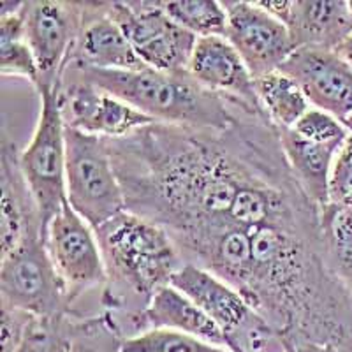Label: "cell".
<instances>
[{"label":"cell","instance_id":"6da1fadb","mask_svg":"<svg viewBox=\"0 0 352 352\" xmlns=\"http://www.w3.org/2000/svg\"><path fill=\"white\" fill-rule=\"evenodd\" d=\"M322 210L289 166L278 127L264 124L203 176L171 232L185 264L238 289L250 245L273 228H320Z\"/></svg>","mask_w":352,"mask_h":352},{"label":"cell","instance_id":"7a4b0ae2","mask_svg":"<svg viewBox=\"0 0 352 352\" xmlns=\"http://www.w3.org/2000/svg\"><path fill=\"white\" fill-rule=\"evenodd\" d=\"M94 232L106 270L100 301L116 324L143 314L185 264L164 229L127 210Z\"/></svg>","mask_w":352,"mask_h":352},{"label":"cell","instance_id":"3957f363","mask_svg":"<svg viewBox=\"0 0 352 352\" xmlns=\"http://www.w3.org/2000/svg\"><path fill=\"white\" fill-rule=\"evenodd\" d=\"M65 71L118 97L157 124L228 129L245 111H264L236 97L203 87L188 71L164 72L150 67L143 71H102L74 65H65L62 72Z\"/></svg>","mask_w":352,"mask_h":352},{"label":"cell","instance_id":"277c9868","mask_svg":"<svg viewBox=\"0 0 352 352\" xmlns=\"http://www.w3.org/2000/svg\"><path fill=\"white\" fill-rule=\"evenodd\" d=\"M65 187L71 208L96 231L127 210L102 138L65 127Z\"/></svg>","mask_w":352,"mask_h":352},{"label":"cell","instance_id":"5b68a950","mask_svg":"<svg viewBox=\"0 0 352 352\" xmlns=\"http://www.w3.org/2000/svg\"><path fill=\"white\" fill-rule=\"evenodd\" d=\"M41 111L30 143L20 150L25 180L39 206L44 236L50 220L67 201L65 187V124L60 111V88L41 85Z\"/></svg>","mask_w":352,"mask_h":352},{"label":"cell","instance_id":"8992f818","mask_svg":"<svg viewBox=\"0 0 352 352\" xmlns=\"http://www.w3.org/2000/svg\"><path fill=\"white\" fill-rule=\"evenodd\" d=\"M0 296L2 307L18 308L39 319L76 314L41 236L2 256Z\"/></svg>","mask_w":352,"mask_h":352},{"label":"cell","instance_id":"52a82bcc","mask_svg":"<svg viewBox=\"0 0 352 352\" xmlns=\"http://www.w3.org/2000/svg\"><path fill=\"white\" fill-rule=\"evenodd\" d=\"M109 14L143 64L155 71H187L197 37L176 23L162 2H109Z\"/></svg>","mask_w":352,"mask_h":352},{"label":"cell","instance_id":"ba28073f","mask_svg":"<svg viewBox=\"0 0 352 352\" xmlns=\"http://www.w3.org/2000/svg\"><path fill=\"white\" fill-rule=\"evenodd\" d=\"M21 12L25 39L41 71L39 87L60 83L62 71L87 21V2L23 0Z\"/></svg>","mask_w":352,"mask_h":352},{"label":"cell","instance_id":"9c48e42d","mask_svg":"<svg viewBox=\"0 0 352 352\" xmlns=\"http://www.w3.org/2000/svg\"><path fill=\"white\" fill-rule=\"evenodd\" d=\"M44 241L72 305L85 291L106 284L104 261L96 232L71 208L69 201L50 220Z\"/></svg>","mask_w":352,"mask_h":352},{"label":"cell","instance_id":"30bf717a","mask_svg":"<svg viewBox=\"0 0 352 352\" xmlns=\"http://www.w3.org/2000/svg\"><path fill=\"white\" fill-rule=\"evenodd\" d=\"M58 88L62 118L65 127L74 131L102 140H118L146 125L157 124L140 109L76 76L74 72H62Z\"/></svg>","mask_w":352,"mask_h":352},{"label":"cell","instance_id":"8fae6325","mask_svg":"<svg viewBox=\"0 0 352 352\" xmlns=\"http://www.w3.org/2000/svg\"><path fill=\"white\" fill-rule=\"evenodd\" d=\"M228 12L226 39L234 46L252 78L266 76L296 52L287 25L250 0H224Z\"/></svg>","mask_w":352,"mask_h":352},{"label":"cell","instance_id":"7c38bea8","mask_svg":"<svg viewBox=\"0 0 352 352\" xmlns=\"http://www.w3.org/2000/svg\"><path fill=\"white\" fill-rule=\"evenodd\" d=\"M301 87L312 108L352 125V67L336 52L300 48L278 69Z\"/></svg>","mask_w":352,"mask_h":352},{"label":"cell","instance_id":"4fadbf2b","mask_svg":"<svg viewBox=\"0 0 352 352\" xmlns=\"http://www.w3.org/2000/svg\"><path fill=\"white\" fill-rule=\"evenodd\" d=\"M0 250L6 256L30 238H44L39 206L21 171L20 150L8 132L0 141Z\"/></svg>","mask_w":352,"mask_h":352},{"label":"cell","instance_id":"5bb4252c","mask_svg":"<svg viewBox=\"0 0 352 352\" xmlns=\"http://www.w3.org/2000/svg\"><path fill=\"white\" fill-rule=\"evenodd\" d=\"M65 65L102 71L148 69L109 14V2H87V21Z\"/></svg>","mask_w":352,"mask_h":352},{"label":"cell","instance_id":"9a60e30c","mask_svg":"<svg viewBox=\"0 0 352 352\" xmlns=\"http://www.w3.org/2000/svg\"><path fill=\"white\" fill-rule=\"evenodd\" d=\"M187 71L194 80L213 92L236 97L250 106L263 108L257 99L252 74L226 37H199Z\"/></svg>","mask_w":352,"mask_h":352},{"label":"cell","instance_id":"2e32d148","mask_svg":"<svg viewBox=\"0 0 352 352\" xmlns=\"http://www.w3.org/2000/svg\"><path fill=\"white\" fill-rule=\"evenodd\" d=\"M116 326L120 328L124 338H131L148 329L164 328L197 336L213 345L228 347L224 331L219 328L215 320L173 285L157 292L150 307L143 314Z\"/></svg>","mask_w":352,"mask_h":352},{"label":"cell","instance_id":"e0dca14e","mask_svg":"<svg viewBox=\"0 0 352 352\" xmlns=\"http://www.w3.org/2000/svg\"><path fill=\"white\" fill-rule=\"evenodd\" d=\"M171 285L197 305L224 331L226 344L256 314L234 287L206 270L184 264L173 275Z\"/></svg>","mask_w":352,"mask_h":352},{"label":"cell","instance_id":"ac0fdd59","mask_svg":"<svg viewBox=\"0 0 352 352\" xmlns=\"http://www.w3.org/2000/svg\"><path fill=\"white\" fill-rule=\"evenodd\" d=\"M285 25L296 50L336 52L351 36L352 16L344 0H292Z\"/></svg>","mask_w":352,"mask_h":352},{"label":"cell","instance_id":"d6986e66","mask_svg":"<svg viewBox=\"0 0 352 352\" xmlns=\"http://www.w3.org/2000/svg\"><path fill=\"white\" fill-rule=\"evenodd\" d=\"M278 134L289 166L298 176L308 196L322 210L329 203V175H331L333 160L342 146L312 143L301 138L294 129H278Z\"/></svg>","mask_w":352,"mask_h":352},{"label":"cell","instance_id":"ffe728a7","mask_svg":"<svg viewBox=\"0 0 352 352\" xmlns=\"http://www.w3.org/2000/svg\"><path fill=\"white\" fill-rule=\"evenodd\" d=\"M23 2L0 4V72L4 76H21L39 87L41 71L34 52L25 39Z\"/></svg>","mask_w":352,"mask_h":352},{"label":"cell","instance_id":"44dd1931","mask_svg":"<svg viewBox=\"0 0 352 352\" xmlns=\"http://www.w3.org/2000/svg\"><path fill=\"white\" fill-rule=\"evenodd\" d=\"M256 94L273 125L292 129L301 116L312 108L300 85L280 71L254 80Z\"/></svg>","mask_w":352,"mask_h":352},{"label":"cell","instance_id":"7402d4cb","mask_svg":"<svg viewBox=\"0 0 352 352\" xmlns=\"http://www.w3.org/2000/svg\"><path fill=\"white\" fill-rule=\"evenodd\" d=\"M322 234L329 263L352 292V212L335 204L322 208Z\"/></svg>","mask_w":352,"mask_h":352},{"label":"cell","instance_id":"603a6c76","mask_svg":"<svg viewBox=\"0 0 352 352\" xmlns=\"http://www.w3.org/2000/svg\"><path fill=\"white\" fill-rule=\"evenodd\" d=\"M162 8L176 23L199 37L226 36L228 12L217 0H164Z\"/></svg>","mask_w":352,"mask_h":352},{"label":"cell","instance_id":"cb8c5ba5","mask_svg":"<svg viewBox=\"0 0 352 352\" xmlns=\"http://www.w3.org/2000/svg\"><path fill=\"white\" fill-rule=\"evenodd\" d=\"M124 335L109 312L94 317L72 316L67 352H122Z\"/></svg>","mask_w":352,"mask_h":352},{"label":"cell","instance_id":"d4e9b609","mask_svg":"<svg viewBox=\"0 0 352 352\" xmlns=\"http://www.w3.org/2000/svg\"><path fill=\"white\" fill-rule=\"evenodd\" d=\"M122 352H232L228 347L213 345L197 336L175 329H148L136 336L125 338Z\"/></svg>","mask_w":352,"mask_h":352},{"label":"cell","instance_id":"484cf974","mask_svg":"<svg viewBox=\"0 0 352 352\" xmlns=\"http://www.w3.org/2000/svg\"><path fill=\"white\" fill-rule=\"evenodd\" d=\"M76 316V314H72ZM72 316L37 317L16 352H67Z\"/></svg>","mask_w":352,"mask_h":352},{"label":"cell","instance_id":"4316f807","mask_svg":"<svg viewBox=\"0 0 352 352\" xmlns=\"http://www.w3.org/2000/svg\"><path fill=\"white\" fill-rule=\"evenodd\" d=\"M292 129L305 140L319 144H338V146H342L345 140L351 136L347 129L336 120L335 116L317 108L308 109Z\"/></svg>","mask_w":352,"mask_h":352},{"label":"cell","instance_id":"83f0119b","mask_svg":"<svg viewBox=\"0 0 352 352\" xmlns=\"http://www.w3.org/2000/svg\"><path fill=\"white\" fill-rule=\"evenodd\" d=\"M328 196V204H335L352 212V136L345 140L333 160Z\"/></svg>","mask_w":352,"mask_h":352},{"label":"cell","instance_id":"f1b7e54d","mask_svg":"<svg viewBox=\"0 0 352 352\" xmlns=\"http://www.w3.org/2000/svg\"><path fill=\"white\" fill-rule=\"evenodd\" d=\"M37 317L18 308L2 307L0 314V352H16Z\"/></svg>","mask_w":352,"mask_h":352},{"label":"cell","instance_id":"f546056e","mask_svg":"<svg viewBox=\"0 0 352 352\" xmlns=\"http://www.w3.org/2000/svg\"><path fill=\"white\" fill-rule=\"evenodd\" d=\"M256 2L259 8H263L266 12H270L272 16L276 18V20H280L282 23L287 21L289 12H291L292 0H256Z\"/></svg>","mask_w":352,"mask_h":352},{"label":"cell","instance_id":"4dcf8cb0","mask_svg":"<svg viewBox=\"0 0 352 352\" xmlns=\"http://www.w3.org/2000/svg\"><path fill=\"white\" fill-rule=\"evenodd\" d=\"M292 347L296 349V352H340L335 345L314 344V342H300V344H294Z\"/></svg>","mask_w":352,"mask_h":352},{"label":"cell","instance_id":"1f68e13d","mask_svg":"<svg viewBox=\"0 0 352 352\" xmlns=\"http://www.w3.org/2000/svg\"><path fill=\"white\" fill-rule=\"evenodd\" d=\"M336 53H338V55H340L342 58H344V60L352 67V32L351 36L340 44V48L336 50Z\"/></svg>","mask_w":352,"mask_h":352},{"label":"cell","instance_id":"d6a6232c","mask_svg":"<svg viewBox=\"0 0 352 352\" xmlns=\"http://www.w3.org/2000/svg\"><path fill=\"white\" fill-rule=\"evenodd\" d=\"M347 6H349V12H351V16H352V0H349Z\"/></svg>","mask_w":352,"mask_h":352},{"label":"cell","instance_id":"836d02e7","mask_svg":"<svg viewBox=\"0 0 352 352\" xmlns=\"http://www.w3.org/2000/svg\"><path fill=\"white\" fill-rule=\"evenodd\" d=\"M287 352H296V349H294V347H292V345H291V347H289V351Z\"/></svg>","mask_w":352,"mask_h":352}]
</instances>
